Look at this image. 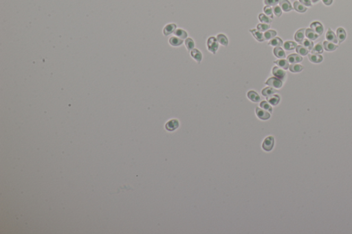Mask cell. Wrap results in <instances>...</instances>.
<instances>
[{
  "label": "cell",
  "mask_w": 352,
  "mask_h": 234,
  "mask_svg": "<svg viewBox=\"0 0 352 234\" xmlns=\"http://www.w3.org/2000/svg\"><path fill=\"white\" fill-rule=\"evenodd\" d=\"M207 47L208 50H209L211 53L214 54L216 53L217 50H218L219 48V43L217 38L214 37V36H211V37L208 38V39L207 41Z\"/></svg>",
  "instance_id": "cell-1"
},
{
  "label": "cell",
  "mask_w": 352,
  "mask_h": 234,
  "mask_svg": "<svg viewBox=\"0 0 352 234\" xmlns=\"http://www.w3.org/2000/svg\"><path fill=\"white\" fill-rule=\"evenodd\" d=\"M274 145V139L272 136H269L264 139L262 144V148L265 151L269 152L272 150Z\"/></svg>",
  "instance_id": "cell-2"
},
{
  "label": "cell",
  "mask_w": 352,
  "mask_h": 234,
  "mask_svg": "<svg viewBox=\"0 0 352 234\" xmlns=\"http://www.w3.org/2000/svg\"><path fill=\"white\" fill-rule=\"evenodd\" d=\"M265 84L273 87V88L276 89H280L282 87V85H283V82H282L281 80L277 78L276 77L270 78L265 82Z\"/></svg>",
  "instance_id": "cell-3"
},
{
  "label": "cell",
  "mask_w": 352,
  "mask_h": 234,
  "mask_svg": "<svg viewBox=\"0 0 352 234\" xmlns=\"http://www.w3.org/2000/svg\"><path fill=\"white\" fill-rule=\"evenodd\" d=\"M256 114L259 119L262 120H267L270 118V113L263 109L262 108H256Z\"/></svg>",
  "instance_id": "cell-4"
},
{
  "label": "cell",
  "mask_w": 352,
  "mask_h": 234,
  "mask_svg": "<svg viewBox=\"0 0 352 234\" xmlns=\"http://www.w3.org/2000/svg\"><path fill=\"white\" fill-rule=\"evenodd\" d=\"M272 74L275 77L277 78L280 79V80H284L285 78H286V73L283 70V69L278 67V66L277 67H273Z\"/></svg>",
  "instance_id": "cell-5"
},
{
  "label": "cell",
  "mask_w": 352,
  "mask_h": 234,
  "mask_svg": "<svg viewBox=\"0 0 352 234\" xmlns=\"http://www.w3.org/2000/svg\"><path fill=\"white\" fill-rule=\"evenodd\" d=\"M310 27H311V29L313 30L317 34H318L319 36H321V34L323 33V30H324L323 26L320 22H318V21L312 22L311 25H310Z\"/></svg>",
  "instance_id": "cell-6"
},
{
  "label": "cell",
  "mask_w": 352,
  "mask_h": 234,
  "mask_svg": "<svg viewBox=\"0 0 352 234\" xmlns=\"http://www.w3.org/2000/svg\"><path fill=\"white\" fill-rule=\"evenodd\" d=\"M179 121L177 120H171L168 121L167 123L165 125V128L166 130H169V131H173V130H175L177 129V128L179 127Z\"/></svg>",
  "instance_id": "cell-7"
},
{
  "label": "cell",
  "mask_w": 352,
  "mask_h": 234,
  "mask_svg": "<svg viewBox=\"0 0 352 234\" xmlns=\"http://www.w3.org/2000/svg\"><path fill=\"white\" fill-rule=\"evenodd\" d=\"M287 60H288L289 63H290L291 64L298 63L303 61V57L299 54H292L288 56Z\"/></svg>",
  "instance_id": "cell-8"
},
{
  "label": "cell",
  "mask_w": 352,
  "mask_h": 234,
  "mask_svg": "<svg viewBox=\"0 0 352 234\" xmlns=\"http://www.w3.org/2000/svg\"><path fill=\"white\" fill-rule=\"evenodd\" d=\"M326 39L331 43H334V44H337L339 42L337 36H336L335 33L330 28L328 29L327 33H326Z\"/></svg>",
  "instance_id": "cell-9"
},
{
  "label": "cell",
  "mask_w": 352,
  "mask_h": 234,
  "mask_svg": "<svg viewBox=\"0 0 352 234\" xmlns=\"http://www.w3.org/2000/svg\"><path fill=\"white\" fill-rule=\"evenodd\" d=\"M279 6L284 12H289L293 9L288 0H279Z\"/></svg>",
  "instance_id": "cell-10"
},
{
  "label": "cell",
  "mask_w": 352,
  "mask_h": 234,
  "mask_svg": "<svg viewBox=\"0 0 352 234\" xmlns=\"http://www.w3.org/2000/svg\"><path fill=\"white\" fill-rule=\"evenodd\" d=\"M250 32L252 33L254 37L258 41H259V42H263V41H265V39H264V36L263 34H262V32L258 30L257 29L250 30Z\"/></svg>",
  "instance_id": "cell-11"
},
{
  "label": "cell",
  "mask_w": 352,
  "mask_h": 234,
  "mask_svg": "<svg viewBox=\"0 0 352 234\" xmlns=\"http://www.w3.org/2000/svg\"><path fill=\"white\" fill-rule=\"evenodd\" d=\"M305 30H306V29L305 28H302V29L298 30L295 33V40L297 41V42L301 43L302 41L304 40V38H305Z\"/></svg>",
  "instance_id": "cell-12"
},
{
  "label": "cell",
  "mask_w": 352,
  "mask_h": 234,
  "mask_svg": "<svg viewBox=\"0 0 352 234\" xmlns=\"http://www.w3.org/2000/svg\"><path fill=\"white\" fill-rule=\"evenodd\" d=\"M308 59L313 63H320L323 60V57L321 55L316 54H308Z\"/></svg>",
  "instance_id": "cell-13"
},
{
  "label": "cell",
  "mask_w": 352,
  "mask_h": 234,
  "mask_svg": "<svg viewBox=\"0 0 352 234\" xmlns=\"http://www.w3.org/2000/svg\"><path fill=\"white\" fill-rule=\"evenodd\" d=\"M336 35L338 40L339 41L340 43L343 42L347 37L346 32L345 30V29L342 28V27H339V28L337 29Z\"/></svg>",
  "instance_id": "cell-14"
},
{
  "label": "cell",
  "mask_w": 352,
  "mask_h": 234,
  "mask_svg": "<svg viewBox=\"0 0 352 234\" xmlns=\"http://www.w3.org/2000/svg\"><path fill=\"white\" fill-rule=\"evenodd\" d=\"M267 101L270 104L273 105V106H276L280 102V96L277 95V94H275V95L273 94V95L268 96Z\"/></svg>",
  "instance_id": "cell-15"
},
{
  "label": "cell",
  "mask_w": 352,
  "mask_h": 234,
  "mask_svg": "<svg viewBox=\"0 0 352 234\" xmlns=\"http://www.w3.org/2000/svg\"><path fill=\"white\" fill-rule=\"evenodd\" d=\"M323 48L327 52H333L336 50V49H337L338 45L330 42V41H326L323 42Z\"/></svg>",
  "instance_id": "cell-16"
},
{
  "label": "cell",
  "mask_w": 352,
  "mask_h": 234,
  "mask_svg": "<svg viewBox=\"0 0 352 234\" xmlns=\"http://www.w3.org/2000/svg\"><path fill=\"white\" fill-rule=\"evenodd\" d=\"M305 36H306V37L308 39H309L311 41L316 40V39L319 36L318 34H317L313 30L311 29V28L306 29V30H305Z\"/></svg>",
  "instance_id": "cell-17"
},
{
  "label": "cell",
  "mask_w": 352,
  "mask_h": 234,
  "mask_svg": "<svg viewBox=\"0 0 352 234\" xmlns=\"http://www.w3.org/2000/svg\"><path fill=\"white\" fill-rule=\"evenodd\" d=\"M294 8H295V10L296 11H297L298 13H305V11L307 10V7L303 5V4L301 3L300 1H296L294 2Z\"/></svg>",
  "instance_id": "cell-18"
},
{
  "label": "cell",
  "mask_w": 352,
  "mask_h": 234,
  "mask_svg": "<svg viewBox=\"0 0 352 234\" xmlns=\"http://www.w3.org/2000/svg\"><path fill=\"white\" fill-rule=\"evenodd\" d=\"M191 55L198 63H200L202 60V54L198 49L192 50L191 51Z\"/></svg>",
  "instance_id": "cell-19"
},
{
  "label": "cell",
  "mask_w": 352,
  "mask_h": 234,
  "mask_svg": "<svg viewBox=\"0 0 352 234\" xmlns=\"http://www.w3.org/2000/svg\"><path fill=\"white\" fill-rule=\"evenodd\" d=\"M176 30V25L174 24H170L166 25L164 28V34L165 36H168L169 34L174 33V31Z\"/></svg>",
  "instance_id": "cell-20"
},
{
  "label": "cell",
  "mask_w": 352,
  "mask_h": 234,
  "mask_svg": "<svg viewBox=\"0 0 352 234\" xmlns=\"http://www.w3.org/2000/svg\"><path fill=\"white\" fill-rule=\"evenodd\" d=\"M247 96H248V98L250 100L254 102H258L261 100L260 96H259V94L257 92H255L254 91H248V92Z\"/></svg>",
  "instance_id": "cell-21"
},
{
  "label": "cell",
  "mask_w": 352,
  "mask_h": 234,
  "mask_svg": "<svg viewBox=\"0 0 352 234\" xmlns=\"http://www.w3.org/2000/svg\"><path fill=\"white\" fill-rule=\"evenodd\" d=\"M274 63L276 64L278 67L283 69V70H288L289 67V62L288 61V60H285L284 59H279V60L274 61Z\"/></svg>",
  "instance_id": "cell-22"
},
{
  "label": "cell",
  "mask_w": 352,
  "mask_h": 234,
  "mask_svg": "<svg viewBox=\"0 0 352 234\" xmlns=\"http://www.w3.org/2000/svg\"><path fill=\"white\" fill-rule=\"evenodd\" d=\"M274 54L277 58L280 59H283L286 57V52L283 51V50L280 47H276L274 49Z\"/></svg>",
  "instance_id": "cell-23"
},
{
  "label": "cell",
  "mask_w": 352,
  "mask_h": 234,
  "mask_svg": "<svg viewBox=\"0 0 352 234\" xmlns=\"http://www.w3.org/2000/svg\"><path fill=\"white\" fill-rule=\"evenodd\" d=\"M169 43L173 46H180L183 43V40L177 36H172L169 39Z\"/></svg>",
  "instance_id": "cell-24"
},
{
  "label": "cell",
  "mask_w": 352,
  "mask_h": 234,
  "mask_svg": "<svg viewBox=\"0 0 352 234\" xmlns=\"http://www.w3.org/2000/svg\"><path fill=\"white\" fill-rule=\"evenodd\" d=\"M303 69H304L303 66L301 65H299V64H297V63L291 64L289 67V71H290V72H293V73L301 72L303 70Z\"/></svg>",
  "instance_id": "cell-25"
},
{
  "label": "cell",
  "mask_w": 352,
  "mask_h": 234,
  "mask_svg": "<svg viewBox=\"0 0 352 234\" xmlns=\"http://www.w3.org/2000/svg\"><path fill=\"white\" fill-rule=\"evenodd\" d=\"M297 45V43L294 42V41H286L283 44V48L286 50L289 51V50H293L296 49Z\"/></svg>",
  "instance_id": "cell-26"
},
{
  "label": "cell",
  "mask_w": 352,
  "mask_h": 234,
  "mask_svg": "<svg viewBox=\"0 0 352 234\" xmlns=\"http://www.w3.org/2000/svg\"><path fill=\"white\" fill-rule=\"evenodd\" d=\"M173 34H174L175 36H177V37L181 39H185L187 37V35H188L186 32L182 29H176Z\"/></svg>",
  "instance_id": "cell-27"
},
{
  "label": "cell",
  "mask_w": 352,
  "mask_h": 234,
  "mask_svg": "<svg viewBox=\"0 0 352 234\" xmlns=\"http://www.w3.org/2000/svg\"><path fill=\"white\" fill-rule=\"evenodd\" d=\"M268 44L272 45V46L280 47L281 46V45H283V41L281 40V39H280L279 37H275L272 39L270 42L268 43Z\"/></svg>",
  "instance_id": "cell-28"
},
{
  "label": "cell",
  "mask_w": 352,
  "mask_h": 234,
  "mask_svg": "<svg viewBox=\"0 0 352 234\" xmlns=\"http://www.w3.org/2000/svg\"><path fill=\"white\" fill-rule=\"evenodd\" d=\"M217 39L218 41V42L220 43V44H221L222 45H224V46H227L228 44V39H227L226 36L224 35L223 34H219L217 35Z\"/></svg>",
  "instance_id": "cell-29"
},
{
  "label": "cell",
  "mask_w": 352,
  "mask_h": 234,
  "mask_svg": "<svg viewBox=\"0 0 352 234\" xmlns=\"http://www.w3.org/2000/svg\"><path fill=\"white\" fill-rule=\"evenodd\" d=\"M296 51L301 56H306L309 53V50L302 45H297V47H296Z\"/></svg>",
  "instance_id": "cell-30"
},
{
  "label": "cell",
  "mask_w": 352,
  "mask_h": 234,
  "mask_svg": "<svg viewBox=\"0 0 352 234\" xmlns=\"http://www.w3.org/2000/svg\"><path fill=\"white\" fill-rule=\"evenodd\" d=\"M259 21L261 23H263V24H269L272 23V19H271L270 17H268L265 14H263V13H261L259 15Z\"/></svg>",
  "instance_id": "cell-31"
},
{
  "label": "cell",
  "mask_w": 352,
  "mask_h": 234,
  "mask_svg": "<svg viewBox=\"0 0 352 234\" xmlns=\"http://www.w3.org/2000/svg\"><path fill=\"white\" fill-rule=\"evenodd\" d=\"M276 92H277V91L275 90L273 87H265V88H264L262 90L263 96H265V97H268V96H269L273 95V94L275 93Z\"/></svg>",
  "instance_id": "cell-32"
},
{
  "label": "cell",
  "mask_w": 352,
  "mask_h": 234,
  "mask_svg": "<svg viewBox=\"0 0 352 234\" xmlns=\"http://www.w3.org/2000/svg\"><path fill=\"white\" fill-rule=\"evenodd\" d=\"M276 35H277V32L275 30H267L265 33L263 34L264 39H265V40L272 39L274 38Z\"/></svg>",
  "instance_id": "cell-33"
},
{
  "label": "cell",
  "mask_w": 352,
  "mask_h": 234,
  "mask_svg": "<svg viewBox=\"0 0 352 234\" xmlns=\"http://www.w3.org/2000/svg\"><path fill=\"white\" fill-rule=\"evenodd\" d=\"M312 54H320L323 52V46L320 43H318L312 49Z\"/></svg>",
  "instance_id": "cell-34"
},
{
  "label": "cell",
  "mask_w": 352,
  "mask_h": 234,
  "mask_svg": "<svg viewBox=\"0 0 352 234\" xmlns=\"http://www.w3.org/2000/svg\"><path fill=\"white\" fill-rule=\"evenodd\" d=\"M185 45H186V47L187 49H188L189 51H191L192 50L194 49V46H195V43H194L193 40L191 38H188L186 39V40H185Z\"/></svg>",
  "instance_id": "cell-35"
},
{
  "label": "cell",
  "mask_w": 352,
  "mask_h": 234,
  "mask_svg": "<svg viewBox=\"0 0 352 234\" xmlns=\"http://www.w3.org/2000/svg\"><path fill=\"white\" fill-rule=\"evenodd\" d=\"M301 43L303 44V46L306 47L308 50H312L314 47V43L312 42V41L308 39L303 40Z\"/></svg>",
  "instance_id": "cell-36"
},
{
  "label": "cell",
  "mask_w": 352,
  "mask_h": 234,
  "mask_svg": "<svg viewBox=\"0 0 352 234\" xmlns=\"http://www.w3.org/2000/svg\"><path fill=\"white\" fill-rule=\"evenodd\" d=\"M260 107H261V108H262L263 109L265 110V111H268V112H270V113L272 112V107L270 106V103H268V102H266V101H263V102H261L260 103Z\"/></svg>",
  "instance_id": "cell-37"
},
{
  "label": "cell",
  "mask_w": 352,
  "mask_h": 234,
  "mask_svg": "<svg viewBox=\"0 0 352 234\" xmlns=\"http://www.w3.org/2000/svg\"><path fill=\"white\" fill-rule=\"evenodd\" d=\"M263 11L265 13V15L270 17L271 19H273V10L270 6H265L263 8Z\"/></svg>",
  "instance_id": "cell-38"
},
{
  "label": "cell",
  "mask_w": 352,
  "mask_h": 234,
  "mask_svg": "<svg viewBox=\"0 0 352 234\" xmlns=\"http://www.w3.org/2000/svg\"><path fill=\"white\" fill-rule=\"evenodd\" d=\"M270 26L269 24H263H263H258L257 27V29L261 32H266L268 29L270 28Z\"/></svg>",
  "instance_id": "cell-39"
},
{
  "label": "cell",
  "mask_w": 352,
  "mask_h": 234,
  "mask_svg": "<svg viewBox=\"0 0 352 234\" xmlns=\"http://www.w3.org/2000/svg\"><path fill=\"white\" fill-rule=\"evenodd\" d=\"M272 10H273V13H274L277 17H281V15H282V9H281V7L276 5L273 7Z\"/></svg>",
  "instance_id": "cell-40"
},
{
  "label": "cell",
  "mask_w": 352,
  "mask_h": 234,
  "mask_svg": "<svg viewBox=\"0 0 352 234\" xmlns=\"http://www.w3.org/2000/svg\"><path fill=\"white\" fill-rule=\"evenodd\" d=\"M264 3L266 6H274L279 3V0H264Z\"/></svg>",
  "instance_id": "cell-41"
},
{
  "label": "cell",
  "mask_w": 352,
  "mask_h": 234,
  "mask_svg": "<svg viewBox=\"0 0 352 234\" xmlns=\"http://www.w3.org/2000/svg\"><path fill=\"white\" fill-rule=\"evenodd\" d=\"M299 1L305 6H311L312 5L311 0H299Z\"/></svg>",
  "instance_id": "cell-42"
},
{
  "label": "cell",
  "mask_w": 352,
  "mask_h": 234,
  "mask_svg": "<svg viewBox=\"0 0 352 234\" xmlns=\"http://www.w3.org/2000/svg\"><path fill=\"white\" fill-rule=\"evenodd\" d=\"M324 4H325L326 6H330L331 4H332L333 2V0H322Z\"/></svg>",
  "instance_id": "cell-43"
},
{
  "label": "cell",
  "mask_w": 352,
  "mask_h": 234,
  "mask_svg": "<svg viewBox=\"0 0 352 234\" xmlns=\"http://www.w3.org/2000/svg\"><path fill=\"white\" fill-rule=\"evenodd\" d=\"M311 1H312V2H313V3H316V2H317V1H318L319 0H311Z\"/></svg>",
  "instance_id": "cell-44"
}]
</instances>
